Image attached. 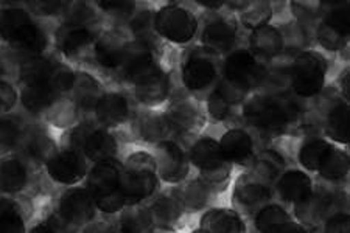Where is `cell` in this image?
Returning a JSON list of instances; mask_svg holds the SVG:
<instances>
[{
  "label": "cell",
  "mask_w": 350,
  "mask_h": 233,
  "mask_svg": "<svg viewBox=\"0 0 350 233\" xmlns=\"http://www.w3.org/2000/svg\"><path fill=\"white\" fill-rule=\"evenodd\" d=\"M314 185L312 174L301 168H286L273 184V193L280 202L293 207L312 195Z\"/></svg>",
  "instance_id": "obj_20"
},
{
  "label": "cell",
  "mask_w": 350,
  "mask_h": 233,
  "mask_svg": "<svg viewBox=\"0 0 350 233\" xmlns=\"http://www.w3.org/2000/svg\"><path fill=\"white\" fill-rule=\"evenodd\" d=\"M38 168L21 152L0 157V191L8 196L24 193L31 180V173Z\"/></svg>",
  "instance_id": "obj_15"
},
{
  "label": "cell",
  "mask_w": 350,
  "mask_h": 233,
  "mask_svg": "<svg viewBox=\"0 0 350 233\" xmlns=\"http://www.w3.org/2000/svg\"><path fill=\"white\" fill-rule=\"evenodd\" d=\"M324 139L342 148L349 145V103L346 100L336 101L327 112Z\"/></svg>",
  "instance_id": "obj_34"
},
{
  "label": "cell",
  "mask_w": 350,
  "mask_h": 233,
  "mask_svg": "<svg viewBox=\"0 0 350 233\" xmlns=\"http://www.w3.org/2000/svg\"><path fill=\"white\" fill-rule=\"evenodd\" d=\"M156 227L151 218L148 207L126 206L120 212L118 219V233H154Z\"/></svg>",
  "instance_id": "obj_40"
},
{
  "label": "cell",
  "mask_w": 350,
  "mask_h": 233,
  "mask_svg": "<svg viewBox=\"0 0 350 233\" xmlns=\"http://www.w3.org/2000/svg\"><path fill=\"white\" fill-rule=\"evenodd\" d=\"M268 233H307V227L297 223L296 219L286 221L284 224H279L271 229Z\"/></svg>",
  "instance_id": "obj_54"
},
{
  "label": "cell",
  "mask_w": 350,
  "mask_h": 233,
  "mask_svg": "<svg viewBox=\"0 0 350 233\" xmlns=\"http://www.w3.org/2000/svg\"><path fill=\"white\" fill-rule=\"evenodd\" d=\"M349 169L350 161L347 150L342 146L333 145L330 152L325 157L324 163L321 165L319 172L316 174H319L327 184H340V182H344L347 179Z\"/></svg>",
  "instance_id": "obj_39"
},
{
  "label": "cell",
  "mask_w": 350,
  "mask_h": 233,
  "mask_svg": "<svg viewBox=\"0 0 350 233\" xmlns=\"http://www.w3.org/2000/svg\"><path fill=\"white\" fill-rule=\"evenodd\" d=\"M335 196L329 190H324V187L314 185L312 195L293 206V218L306 227L323 225L327 216L335 212Z\"/></svg>",
  "instance_id": "obj_16"
},
{
  "label": "cell",
  "mask_w": 350,
  "mask_h": 233,
  "mask_svg": "<svg viewBox=\"0 0 350 233\" xmlns=\"http://www.w3.org/2000/svg\"><path fill=\"white\" fill-rule=\"evenodd\" d=\"M27 126L18 115L0 117V154H13L21 150Z\"/></svg>",
  "instance_id": "obj_38"
},
{
  "label": "cell",
  "mask_w": 350,
  "mask_h": 233,
  "mask_svg": "<svg viewBox=\"0 0 350 233\" xmlns=\"http://www.w3.org/2000/svg\"><path fill=\"white\" fill-rule=\"evenodd\" d=\"M0 233H27L24 213L7 212L0 215Z\"/></svg>",
  "instance_id": "obj_50"
},
{
  "label": "cell",
  "mask_w": 350,
  "mask_h": 233,
  "mask_svg": "<svg viewBox=\"0 0 350 233\" xmlns=\"http://www.w3.org/2000/svg\"><path fill=\"white\" fill-rule=\"evenodd\" d=\"M241 117L263 134L286 135L301 122V111L286 96L256 94L241 105Z\"/></svg>",
  "instance_id": "obj_1"
},
{
  "label": "cell",
  "mask_w": 350,
  "mask_h": 233,
  "mask_svg": "<svg viewBox=\"0 0 350 233\" xmlns=\"http://www.w3.org/2000/svg\"><path fill=\"white\" fill-rule=\"evenodd\" d=\"M198 5H200V7L211 10V11H217V10L224 8L226 2H204V0H202V2H198Z\"/></svg>",
  "instance_id": "obj_56"
},
{
  "label": "cell",
  "mask_w": 350,
  "mask_h": 233,
  "mask_svg": "<svg viewBox=\"0 0 350 233\" xmlns=\"http://www.w3.org/2000/svg\"><path fill=\"white\" fill-rule=\"evenodd\" d=\"M200 229L207 233H246L247 224L232 207H211L202 212Z\"/></svg>",
  "instance_id": "obj_28"
},
{
  "label": "cell",
  "mask_w": 350,
  "mask_h": 233,
  "mask_svg": "<svg viewBox=\"0 0 350 233\" xmlns=\"http://www.w3.org/2000/svg\"><path fill=\"white\" fill-rule=\"evenodd\" d=\"M350 5L347 2L332 3L324 19L319 22L316 38L321 47L329 52H341L347 47L350 36Z\"/></svg>",
  "instance_id": "obj_10"
},
{
  "label": "cell",
  "mask_w": 350,
  "mask_h": 233,
  "mask_svg": "<svg viewBox=\"0 0 350 233\" xmlns=\"http://www.w3.org/2000/svg\"><path fill=\"white\" fill-rule=\"evenodd\" d=\"M274 10L269 2H250V5L240 13V22L246 28L256 30L263 25H268L273 20Z\"/></svg>",
  "instance_id": "obj_44"
},
{
  "label": "cell",
  "mask_w": 350,
  "mask_h": 233,
  "mask_svg": "<svg viewBox=\"0 0 350 233\" xmlns=\"http://www.w3.org/2000/svg\"><path fill=\"white\" fill-rule=\"evenodd\" d=\"M285 169L286 163L284 156L279 154L275 150H263L262 152H258L256 159H254L251 168L247 169V172L260 180L267 182V184L273 185L275 179H278Z\"/></svg>",
  "instance_id": "obj_36"
},
{
  "label": "cell",
  "mask_w": 350,
  "mask_h": 233,
  "mask_svg": "<svg viewBox=\"0 0 350 233\" xmlns=\"http://www.w3.org/2000/svg\"><path fill=\"white\" fill-rule=\"evenodd\" d=\"M329 73V61L321 52L304 50L291 66V89L301 98H314L323 92Z\"/></svg>",
  "instance_id": "obj_6"
},
{
  "label": "cell",
  "mask_w": 350,
  "mask_h": 233,
  "mask_svg": "<svg viewBox=\"0 0 350 233\" xmlns=\"http://www.w3.org/2000/svg\"><path fill=\"white\" fill-rule=\"evenodd\" d=\"M97 7L101 8L105 14L116 20H129L131 16L135 14V5L134 2H98Z\"/></svg>",
  "instance_id": "obj_48"
},
{
  "label": "cell",
  "mask_w": 350,
  "mask_h": 233,
  "mask_svg": "<svg viewBox=\"0 0 350 233\" xmlns=\"http://www.w3.org/2000/svg\"><path fill=\"white\" fill-rule=\"evenodd\" d=\"M180 79L190 94L208 95L218 81V67L208 56L193 53L180 66Z\"/></svg>",
  "instance_id": "obj_14"
},
{
  "label": "cell",
  "mask_w": 350,
  "mask_h": 233,
  "mask_svg": "<svg viewBox=\"0 0 350 233\" xmlns=\"http://www.w3.org/2000/svg\"><path fill=\"white\" fill-rule=\"evenodd\" d=\"M333 145L335 143L321 137V135H310L297 148L296 159L299 167L308 174L318 173Z\"/></svg>",
  "instance_id": "obj_32"
},
{
  "label": "cell",
  "mask_w": 350,
  "mask_h": 233,
  "mask_svg": "<svg viewBox=\"0 0 350 233\" xmlns=\"http://www.w3.org/2000/svg\"><path fill=\"white\" fill-rule=\"evenodd\" d=\"M191 233H207V232H206V230H202V229H200V227H198V229H196V230H193Z\"/></svg>",
  "instance_id": "obj_58"
},
{
  "label": "cell",
  "mask_w": 350,
  "mask_h": 233,
  "mask_svg": "<svg viewBox=\"0 0 350 233\" xmlns=\"http://www.w3.org/2000/svg\"><path fill=\"white\" fill-rule=\"evenodd\" d=\"M265 77H267V67L247 49H235L226 56L223 64L224 79L252 90L263 81Z\"/></svg>",
  "instance_id": "obj_12"
},
{
  "label": "cell",
  "mask_w": 350,
  "mask_h": 233,
  "mask_svg": "<svg viewBox=\"0 0 350 233\" xmlns=\"http://www.w3.org/2000/svg\"><path fill=\"white\" fill-rule=\"evenodd\" d=\"M223 156L232 163V167L251 168L254 159L257 156L256 140L252 134L245 128H229L218 139Z\"/></svg>",
  "instance_id": "obj_18"
},
{
  "label": "cell",
  "mask_w": 350,
  "mask_h": 233,
  "mask_svg": "<svg viewBox=\"0 0 350 233\" xmlns=\"http://www.w3.org/2000/svg\"><path fill=\"white\" fill-rule=\"evenodd\" d=\"M135 100L146 109H156L170 96V78L161 66H157L133 83Z\"/></svg>",
  "instance_id": "obj_21"
},
{
  "label": "cell",
  "mask_w": 350,
  "mask_h": 233,
  "mask_svg": "<svg viewBox=\"0 0 350 233\" xmlns=\"http://www.w3.org/2000/svg\"><path fill=\"white\" fill-rule=\"evenodd\" d=\"M151 218H153L154 227L167 232H174L176 227L183 223L185 216H189L183 201L176 191V187L161 193L153 204L148 207Z\"/></svg>",
  "instance_id": "obj_23"
},
{
  "label": "cell",
  "mask_w": 350,
  "mask_h": 233,
  "mask_svg": "<svg viewBox=\"0 0 350 233\" xmlns=\"http://www.w3.org/2000/svg\"><path fill=\"white\" fill-rule=\"evenodd\" d=\"M151 156L154 157L157 176L162 182L178 185L189 179L191 172L189 152L179 141L172 139L153 145Z\"/></svg>",
  "instance_id": "obj_8"
},
{
  "label": "cell",
  "mask_w": 350,
  "mask_h": 233,
  "mask_svg": "<svg viewBox=\"0 0 350 233\" xmlns=\"http://www.w3.org/2000/svg\"><path fill=\"white\" fill-rule=\"evenodd\" d=\"M285 38L275 25H263L251 31L250 35V52L257 59H274L284 52Z\"/></svg>",
  "instance_id": "obj_29"
},
{
  "label": "cell",
  "mask_w": 350,
  "mask_h": 233,
  "mask_svg": "<svg viewBox=\"0 0 350 233\" xmlns=\"http://www.w3.org/2000/svg\"><path fill=\"white\" fill-rule=\"evenodd\" d=\"M307 233H324L323 227L316 225V227H307Z\"/></svg>",
  "instance_id": "obj_57"
},
{
  "label": "cell",
  "mask_w": 350,
  "mask_h": 233,
  "mask_svg": "<svg viewBox=\"0 0 350 233\" xmlns=\"http://www.w3.org/2000/svg\"><path fill=\"white\" fill-rule=\"evenodd\" d=\"M27 8H33L28 13H35L38 16H56L64 14L67 8V2H28Z\"/></svg>",
  "instance_id": "obj_52"
},
{
  "label": "cell",
  "mask_w": 350,
  "mask_h": 233,
  "mask_svg": "<svg viewBox=\"0 0 350 233\" xmlns=\"http://www.w3.org/2000/svg\"><path fill=\"white\" fill-rule=\"evenodd\" d=\"M135 131H137L140 139L151 145L172 140V135L176 134L168 122L165 112L157 109H146L140 112L137 122H135Z\"/></svg>",
  "instance_id": "obj_30"
},
{
  "label": "cell",
  "mask_w": 350,
  "mask_h": 233,
  "mask_svg": "<svg viewBox=\"0 0 350 233\" xmlns=\"http://www.w3.org/2000/svg\"><path fill=\"white\" fill-rule=\"evenodd\" d=\"M159 176L154 157L151 152H133L123 162L122 193L126 206H139L146 199H151L159 189Z\"/></svg>",
  "instance_id": "obj_3"
},
{
  "label": "cell",
  "mask_w": 350,
  "mask_h": 233,
  "mask_svg": "<svg viewBox=\"0 0 350 233\" xmlns=\"http://www.w3.org/2000/svg\"><path fill=\"white\" fill-rule=\"evenodd\" d=\"M8 47L19 59L41 56L49 47V35L38 22H30Z\"/></svg>",
  "instance_id": "obj_31"
},
{
  "label": "cell",
  "mask_w": 350,
  "mask_h": 233,
  "mask_svg": "<svg viewBox=\"0 0 350 233\" xmlns=\"http://www.w3.org/2000/svg\"><path fill=\"white\" fill-rule=\"evenodd\" d=\"M0 112H3V106H2V101H0Z\"/></svg>",
  "instance_id": "obj_59"
},
{
  "label": "cell",
  "mask_w": 350,
  "mask_h": 233,
  "mask_svg": "<svg viewBox=\"0 0 350 233\" xmlns=\"http://www.w3.org/2000/svg\"><path fill=\"white\" fill-rule=\"evenodd\" d=\"M187 152L191 168L196 169L201 179L215 185L229 184L234 167L223 156L218 139L208 137V135H198L187 148Z\"/></svg>",
  "instance_id": "obj_5"
},
{
  "label": "cell",
  "mask_w": 350,
  "mask_h": 233,
  "mask_svg": "<svg viewBox=\"0 0 350 233\" xmlns=\"http://www.w3.org/2000/svg\"><path fill=\"white\" fill-rule=\"evenodd\" d=\"M122 173L123 163L117 159L94 163L89 169L86 189L101 213H120L126 207L122 193Z\"/></svg>",
  "instance_id": "obj_2"
},
{
  "label": "cell",
  "mask_w": 350,
  "mask_h": 233,
  "mask_svg": "<svg viewBox=\"0 0 350 233\" xmlns=\"http://www.w3.org/2000/svg\"><path fill=\"white\" fill-rule=\"evenodd\" d=\"M55 59L47 58V56H33V58L21 59L18 64V78L21 84H31V83H45L50 77L55 66Z\"/></svg>",
  "instance_id": "obj_41"
},
{
  "label": "cell",
  "mask_w": 350,
  "mask_h": 233,
  "mask_svg": "<svg viewBox=\"0 0 350 233\" xmlns=\"http://www.w3.org/2000/svg\"><path fill=\"white\" fill-rule=\"evenodd\" d=\"M129 28H131L135 41H142L151 45V39L157 36L154 31V11L144 10L135 13L129 19Z\"/></svg>",
  "instance_id": "obj_45"
},
{
  "label": "cell",
  "mask_w": 350,
  "mask_h": 233,
  "mask_svg": "<svg viewBox=\"0 0 350 233\" xmlns=\"http://www.w3.org/2000/svg\"><path fill=\"white\" fill-rule=\"evenodd\" d=\"M95 38L97 35L89 27L63 24L55 33V45L66 58L78 59L94 47Z\"/></svg>",
  "instance_id": "obj_26"
},
{
  "label": "cell",
  "mask_w": 350,
  "mask_h": 233,
  "mask_svg": "<svg viewBox=\"0 0 350 233\" xmlns=\"http://www.w3.org/2000/svg\"><path fill=\"white\" fill-rule=\"evenodd\" d=\"M295 219L288 210L278 202H269L252 216V229L258 233H268L273 227Z\"/></svg>",
  "instance_id": "obj_43"
},
{
  "label": "cell",
  "mask_w": 350,
  "mask_h": 233,
  "mask_svg": "<svg viewBox=\"0 0 350 233\" xmlns=\"http://www.w3.org/2000/svg\"><path fill=\"white\" fill-rule=\"evenodd\" d=\"M41 223L47 227L50 233H78L80 232V227L70 224L69 221H66L63 216L58 213V210L53 208L52 212L49 213L47 218Z\"/></svg>",
  "instance_id": "obj_51"
},
{
  "label": "cell",
  "mask_w": 350,
  "mask_h": 233,
  "mask_svg": "<svg viewBox=\"0 0 350 233\" xmlns=\"http://www.w3.org/2000/svg\"><path fill=\"white\" fill-rule=\"evenodd\" d=\"M35 19L28 13L25 7H3L0 8V39L10 45L14 41V38L24 30V28Z\"/></svg>",
  "instance_id": "obj_37"
},
{
  "label": "cell",
  "mask_w": 350,
  "mask_h": 233,
  "mask_svg": "<svg viewBox=\"0 0 350 233\" xmlns=\"http://www.w3.org/2000/svg\"><path fill=\"white\" fill-rule=\"evenodd\" d=\"M340 89H341V94L342 100H346L349 103V98H350V70L349 69H344L342 75L340 77Z\"/></svg>",
  "instance_id": "obj_55"
},
{
  "label": "cell",
  "mask_w": 350,
  "mask_h": 233,
  "mask_svg": "<svg viewBox=\"0 0 350 233\" xmlns=\"http://www.w3.org/2000/svg\"><path fill=\"white\" fill-rule=\"evenodd\" d=\"M273 185L260 180L250 172L243 173L235 180L232 191V208L243 218L256 215L263 206L273 202Z\"/></svg>",
  "instance_id": "obj_9"
},
{
  "label": "cell",
  "mask_w": 350,
  "mask_h": 233,
  "mask_svg": "<svg viewBox=\"0 0 350 233\" xmlns=\"http://www.w3.org/2000/svg\"><path fill=\"white\" fill-rule=\"evenodd\" d=\"M59 94L45 83H31L21 84L19 87V100L21 105L25 107L27 112L33 115H44L49 111L56 100L59 98Z\"/></svg>",
  "instance_id": "obj_33"
},
{
  "label": "cell",
  "mask_w": 350,
  "mask_h": 233,
  "mask_svg": "<svg viewBox=\"0 0 350 233\" xmlns=\"http://www.w3.org/2000/svg\"><path fill=\"white\" fill-rule=\"evenodd\" d=\"M19 100V90L16 89L13 84L7 79L0 78V101H2L3 112H8L13 109Z\"/></svg>",
  "instance_id": "obj_53"
},
{
  "label": "cell",
  "mask_w": 350,
  "mask_h": 233,
  "mask_svg": "<svg viewBox=\"0 0 350 233\" xmlns=\"http://www.w3.org/2000/svg\"><path fill=\"white\" fill-rule=\"evenodd\" d=\"M174 133L180 135H200L207 124L206 107L193 95L176 96L165 111Z\"/></svg>",
  "instance_id": "obj_11"
},
{
  "label": "cell",
  "mask_w": 350,
  "mask_h": 233,
  "mask_svg": "<svg viewBox=\"0 0 350 233\" xmlns=\"http://www.w3.org/2000/svg\"><path fill=\"white\" fill-rule=\"evenodd\" d=\"M72 100L75 101L80 111H94L103 90L98 79L86 72H77L75 83L72 87Z\"/></svg>",
  "instance_id": "obj_35"
},
{
  "label": "cell",
  "mask_w": 350,
  "mask_h": 233,
  "mask_svg": "<svg viewBox=\"0 0 350 233\" xmlns=\"http://www.w3.org/2000/svg\"><path fill=\"white\" fill-rule=\"evenodd\" d=\"M237 22L229 18L208 20L201 31V45L206 52L223 55L234 49L237 42Z\"/></svg>",
  "instance_id": "obj_24"
},
{
  "label": "cell",
  "mask_w": 350,
  "mask_h": 233,
  "mask_svg": "<svg viewBox=\"0 0 350 233\" xmlns=\"http://www.w3.org/2000/svg\"><path fill=\"white\" fill-rule=\"evenodd\" d=\"M157 66L159 64L156 61L153 45L133 39L126 44L118 73L125 78V81L133 84L135 79L156 69Z\"/></svg>",
  "instance_id": "obj_22"
},
{
  "label": "cell",
  "mask_w": 350,
  "mask_h": 233,
  "mask_svg": "<svg viewBox=\"0 0 350 233\" xmlns=\"http://www.w3.org/2000/svg\"><path fill=\"white\" fill-rule=\"evenodd\" d=\"M45 172L56 184L73 187L86 179L89 162L80 152L66 146L64 150H58L56 154L49 159V162L45 163Z\"/></svg>",
  "instance_id": "obj_13"
},
{
  "label": "cell",
  "mask_w": 350,
  "mask_h": 233,
  "mask_svg": "<svg viewBox=\"0 0 350 233\" xmlns=\"http://www.w3.org/2000/svg\"><path fill=\"white\" fill-rule=\"evenodd\" d=\"M126 44L128 39L120 31L109 30L101 33L95 38L92 47V53L97 64L106 70H118Z\"/></svg>",
  "instance_id": "obj_27"
},
{
  "label": "cell",
  "mask_w": 350,
  "mask_h": 233,
  "mask_svg": "<svg viewBox=\"0 0 350 233\" xmlns=\"http://www.w3.org/2000/svg\"><path fill=\"white\" fill-rule=\"evenodd\" d=\"M80 109L72 96L61 95L55 103L44 113L45 120L56 128H73L80 117Z\"/></svg>",
  "instance_id": "obj_42"
},
{
  "label": "cell",
  "mask_w": 350,
  "mask_h": 233,
  "mask_svg": "<svg viewBox=\"0 0 350 233\" xmlns=\"http://www.w3.org/2000/svg\"><path fill=\"white\" fill-rule=\"evenodd\" d=\"M349 213L346 210H335L323 223L324 233H350Z\"/></svg>",
  "instance_id": "obj_49"
},
{
  "label": "cell",
  "mask_w": 350,
  "mask_h": 233,
  "mask_svg": "<svg viewBox=\"0 0 350 233\" xmlns=\"http://www.w3.org/2000/svg\"><path fill=\"white\" fill-rule=\"evenodd\" d=\"M95 122L106 129L118 128L125 124L131 115V105L125 94L103 92L94 109Z\"/></svg>",
  "instance_id": "obj_25"
},
{
  "label": "cell",
  "mask_w": 350,
  "mask_h": 233,
  "mask_svg": "<svg viewBox=\"0 0 350 233\" xmlns=\"http://www.w3.org/2000/svg\"><path fill=\"white\" fill-rule=\"evenodd\" d=\"M198 18L189 8L170 2L154 11V31L170 44L185 45L196 36Z\"/></svg>",
  "instance_id": "obj_7"
},
{
  "label": "cell",
  "mask_w": 350,
  "mask_h": 233,
  "mask_svg": "<svg viewBox=\"0 0 350 233\" xmlns=\"http://www.w3.org/2000/svg\"><path fill=\"white\" fill-rule=\"evenodd\" d=\"M56 210L66 221L80 229L92 223L95 213H97V207H95L94 199L89 195L86 187H73V189L66 190L59 196Z\"/></svg>",
  "instance_id": "obj_17"
},
{
  "label": "cell",
  "mask_w": 350,
  "mask_h": 233,
  "mask_svg": "<svg viewBox=\"0 0 350 233\" xmlns=\"http://www.w3.org/2000/svg\"><path fill=\"white\" fill-rule=\"evenodd\" d=\"M206 113L212 120L226 122L230 117V113H232V106H229L215 90H212L206 100Z\"/></svg>",
  "instance_id": "obj_47"
},
{
  "label": "cell",
  "mask_w": 350,
  "mask_h": 233,
  "mask_svg": "<svg viewBox=\"0 0 350 233\" xmlns=\"http://www.w3.org/2000/svg\"><path fill=\"white\" fill-rule=\"evenodd\" d=\"M229 184L226 185H215L211 184L204 179H201L200 176H196L193 179L184 180L176 185V191L183 201L187 213H198V212H206L207 208L212 207L213 199L228 189Z\"/></svg>",
  "instance_id": "obj_19"
},
{
  "label": "cell",
  "mask_w": 350,
  "mask_h": 233,
  "mask_svg": "<svg viewBox=\"0 0 350 233\" xmlns=\"http://www.w3.org/2000/svg\"><path fill=\"white\" fill-rule=\"evenodd\" d=\"M70 150L86 159L88 162L98 163L116 159L118 151V141L116 135L95 120L77 123L69 133Z\"/></svg>",
  "instance_id": "obj_4"
},
{
  "label": "cell",
  "mask_w": 350,
  "mask_h": 233,
  "mask_svg": "<svg viewBox=\"0 0 350 233\" xmlns=\"http://www.w3.org/2000/svg\"><path fill=\"white\" fill-rule=\"evenodd\" d=\"M213 90L221 96V98L228 103L229 106H239L246 101L247 96L251 95V89L245 86H240V84L229 81V79H224L223 77L218 79Z\"/></svg>",
  "instance_id": "obj_46"
}]
</instances>
